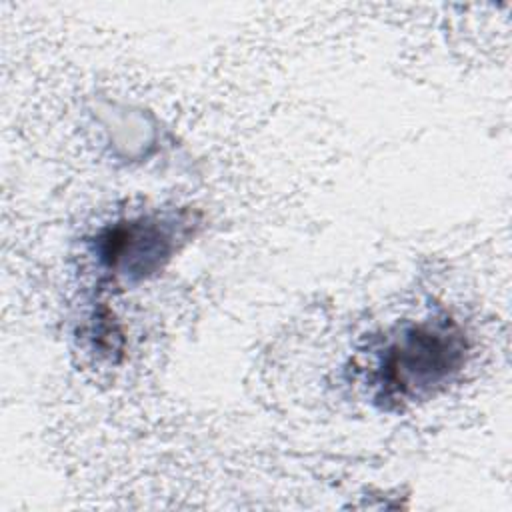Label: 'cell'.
Here are the masks:
<instances>
[{
    "label": "cell",
    "instance_id": "1",
    "mask_svg": "<svg viewBox=\"0 0 512 512\" xmlns=\"http://www.w3.org/2000/svg\"><path fill=\"white\" fill-rule=\"evenodd\" d=\"M464 360V340L448 326H416L392 342L380 364V394L412 402L442 384Z\"/></svg>",
    "mask_w": 512,
    "mask_h": 512
},
{
    "label": "cell",
    "instance_id": "2",
    "mask_svg": "<svg viewBox=\"0 0 512 512\" xmlns=\"http://www.w3.org/2000/svg\"><path fill=\"white\" fill-rule=\"evenodd\" d=\"M172 222L142 218L110 228L98 242L100 256L122 276L144 278L158 270L174 250Z\"/></svg>",
    "mask_w": 512,
    "mask_h": 512
}]
</instances>
